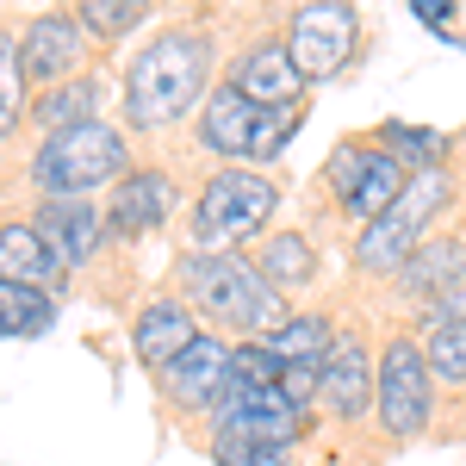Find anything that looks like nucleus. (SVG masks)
I'll return each mask as SVG.
<instances>
[{
	"label": "nucleus",
	"instance_id": "obj_1",
	"mask_svg": "<svg viewBox=\"0 0 466 466\" xmlns=\"http://www.w3.org/2000/svg\"><path fill=\"white\" fill-rule=\"evenodd\" d=\"M206 94H212V37L199 25L156 32L125 69V118L137 131L187 118V106H206Z\"/></svg>",
	"mask_w": 466,
	"mask_h": 466
},
{
	"label": "nucleus",
	"instance_id": "obj_2",
	"mask_svg": "<svg viewBox=\"0 0 466 466\" xmlns=\"http://www.w3.org/2000/svg\"><path fill=\"white\" fill-rule=\"evenodd\" d=\"M175 292L187 299V311H199L218 336H237V342L268 336V329L292 311L287 299L255 274V261L243 249H230V255L187 249L180 268H175Z\"/></svg>",
	"mask_w": 466,
	"mask_h": 466
},
{
	"label": "nucleus",
	"instance_id": "obj_3",
	"mask_svg": "<svg viewBox=\"0 0 466 466\" xmlns=\"http://www.w3.org/2000/svg\"><path fill=\"white\" fill-rule=\"evenodd\" d=\"M461 206V180H454V168H430V175H410V187L398 193L386 212L373 218V224H360L355 249H349V261H355L360 280H392L398 268L410 261V249L423 243V237H435L441 230V218Z\"/></svg>",
	"mask_w": 466,
	"mask_h": 466
},
{
	"label": "nucleus",
	"instance_id": "obj_4",
	"mask_svg": "<svg viewBox=\"0 0 466 466\" xmlns=\"http://www.w3.org/2000/svg\"><path fill=\"white\" fill-rule=\"evenodd\" d=\"M125 175H131V144L112 125H100V118L50 131L32 156L37 199H94V187H112Z\"/></svg>",
	"mask_w": 466,
	"mask_h": 466
},
{
	"label": "nucleus",
	"instance_id": "obj_5",
	"mask_svg": "<svg viewBox=\"0 0 466 466\" xmlns=\"http://www.w3.org/2000/svg\"><path fill=\"white\" fill-rule=\"evenodd\" d=\"M280 212V180L261 168H237L224 162L206 175L199 206H193V249L199 255H230L243 249L249 237L268 230V218Z\"/></svg>",
	"mask_w": 466,
	"mask_h": 466
},
{
	"label": "nucleus",
	"instance_id": "obj_6",
	"mask_svg": "<svg viewBox=\"0 0 466 466\" xmlns=\"http://www.w3.org/2000/svg\"><path fill=\"white\" fill-rule=\"evenodd\" d=\"M292 131H299V112H268V106H255V100H243L230 87V75L218 81L212 94H206V106H199V149H212L218 162H237V168L280 162Z\"/></svg>",
	"mask_w": 466,
	"mask_h": 466
},
{
	"label": "nucleus",
	"instance_id": "obj_7",
	"mask_svg": "<svg viewBox=\"0 0 466 466\" xmlns=\"http://www.w3.org/2000/svg\"><path fill=\"white\" fill-rule=\"evenodd\" d=\"M435 373L423 349H417V336L410 329H392L386 342H380V380H373V417H380V430L392 435L398 448H410V441H423L435 423Z\"/></svg>",
	"mask_w": 466,
	"mask_h": 466
},
{
	"label": "nucleus",
	"instance_id": "obj_8",
	"mask_svg": "<svg viewBox=\"0 0 466 466\" xmlns=\"http://www.w3.org/2000/svg\"><path fill=\"white\" fill-rule=\"evenodd\" d=\"M404 187H410V175L373 137H349V144L329 149V162H323V199L349 224H373Z\"/></svg>",
	"mask_w": 466,
	"mask_h": 466
},
{
	"label": "nucleus",
	"instance_id": "obj_9",
	"mask_svg": "<svg viewBox=\"0 0 466 466\" xmlns=\"http://www.w3.org/2000/svg\"><path fill=\"white\" fill-rule=\"evenodd\" d=\"M287 50L305 81H329L360 56V13L355 0H305L287 19Z\"/></svg>",
	"mask_w": 466,
	"mask_h": 466
},
{
	"label": "nucleus",
	"instance_id": "obj_10",
	"mask_svg": "<svg viewBox=\"0 0 466 466\" xmlns=\"http://www.w3.org/2000/svg\"><path fill=\"white\" fill-rule=\"evenodd\" d=\"M212 441H274L292 448L311 435V417L292 404L280 386H224V398L212 404Z\"/></svg>",
	"mask_w": 466,
	"mask_h": 466
},
{
	"label": "nucleus",
	"instance_id": "obj_11",
	"mask_svg": "<svg viewBox=\"0 0 466 466\" xmlns=\"http://www.w3.org/2000/svg\"><path fill=\"white\" fill-rule=\"evenodd\" d=\"M373 380H380V355H373L367 329L336 323V342L318 360V410L355 430L360 417H373Z\"/></svg>",
	"mask_w": 466,
	"mask_h": 466
},
{
	"label": "nucleus",
	"instance_id": "obj_12",
	"mask_svg": "<svg viewBox=\"0 0 466 466\" xmlns=\"http://www.w3.org/2000/svg\"><path fill=\"white\" fill-rule=\"evenodd\" d=\"M230 386V342L224 336H193L162 373H156V392L168 410H187V417H212V404Z\"/></svg>",
	"mask_w": 466,
	"mask_h": 466
},
{
	"label": "nucleus",
	"instance_id": "obj_13",
	"mask_svg": "<svg viewBox=\"0 0 466 466\" xmlns=\"http://www.w3.org/2000/svg\"><path fill=\"white\" fill-rule=\"evenodd\" d=\"M87 44H94V32L75 19V13H37L32 25L19 32V63H25V87H56V81H69V75H81V63H87Z\"/></svg>",
	"mask_w": 466,
	"mask_h": 466
},
{
	"label": "nucleus",
	"instance_id": "obj_14",
	"mask_svg": "<svg viewBox=\"0 0 466 466\" xmlns=\"http://www.w3.org/2000/svg\"><path fill=\"white\" fill-rule=\"evenodd\" d=\"M386 287H392V299L410 305V311H423L435 299L461 292L466 287V230H435V237H423V243L410 249V261L398 268Z\"/></svg>",
	"mask_w": 466,
	"mask_h": 466
},
{
	"label": "nucleus",
	"instance_id": "obj_15",
	"mask_svg": "<svg viewBox=\"0 0 466 466\" xmlns=\"http://www.w3.org/2000/svg\"><path fill=\"white\" fill-rule=\"evenodd\" d=\"M175 199L180 193H175V175H168V168H131L106 199V237L137 243L149 230H162L168 212H175Z\"/></svg>",
	"mask_w": 466,
	"mask_h": 466
},
{
	"label": "nucleus",
	"instance_id": "obj_16",
	"mask_svg": "<svg viewBox=\"0 0 466 466\" xmlns=\"http://www.w3.org/2000/svg\"><path fill=\"white\" fill-rule=\"evenodd\" d=\"M230 87L255 100V106L268 112H299V94H305V75L292 63L287 37H255L249 50H243V63L230 69Z\"/></svg>",
	"mask_w": 466,
	"mask_h": 466
},
{
	"label": "nucleus",
	"instance_id": "obj_17",
	"mask_svg": "<svg viewBox=\"0 0 466 466\" xmlns=\"http://www.w3.org/2000/svg\"><path fill=\"white\" fill-rule=\"evenodd\" d=\"M0 280L37 287L56 299V292L69 287V261L44 243V230H37L32 218H13V224H0Z\"/></svg>",
	"mask_w": 466,
	"mask_h": 466
},
{
	"label": "nucleus",
	"instance_id": "obj_18",
	"mask_svg": "<svg viewBox=\"0 0 466 466\" xmlns=\"http://www.w3.org/2000/svg\"><path fill=\"white\" fill-rule=\"evenodd\" d=\"M32 224L44 230V243L63 255L69 268H87L94 255L106 249V212L94 199H37Z\"/></svg>",
	"mask_w": 466,
	"mask_h": 466
},
{
	"label": "nucleus",
	"instance_id": "obj_19",
	"mask_svg": "<svg viewBox=\"0 0 466 466\" xmlns=\"http://www.w3.org/2000/svg\"><path fill=\"white\" fill-rule=\"evenodd\" d=\"M193 336H199V323L187 311V299L180 292H156L144 311H137V323H131V355L144 360L149 373H162Z\"/></svg>",
	"mask_w": 466,
	"mask_h": 466
},
{
	"label": "nucleus",
	"instance_id": "obj_20",
	"mask_svg": "<svg viewBox=\"0 0 466 466\" xmlns=\"http://www.w3.org/2000/svg\"><path fill=\"white\" fill-rule=\"evenodd\" d=\"M249 261H255V274L280 292V299H292V292H305L311 280H318V249H311V237H299V230H274V237H261Z\"/></svg>",
	"mask_w": 466,
	"mask_h": 466
},
{
	"label": "nucleus",
	"instance_id": "obj_21",
	"mask_svg": "<svg viewBox=\"0 0 466 466\" xmlns=\"http://www.w3.org/2000/svg\"><path fill=\"white\" fill-rule=\"evenodd\" d=\"M373 144L392 156L404 175H430V168H448V156H454V137H441L435 125H380V131H367Z\"/></svg>",
	"mask_w": 466,
	"mask_h": 466
},
{
	"label": "nucleus",
	"instance_id": "obj_22",
	"mask_svg": "<svg viewBox=\"0 0 466 466\" xmlns=\"http://www.w3.org/2000/svg\"><path fill=\"white\" fill-rule=\"evenodd\" d=\"M255 342H268V355H280L287 367L323 360V349L336 342V318H329V311H287V318L274 323L268 336H255Z\"/></svg>",
	"mask_w": 466,
	"mask_h": 466
},
{
	"label": "nucleus",
	"instance_id": "obj_23",
	"mask_svg": "<svg viewBox=\"0 0 466 466\" xmlns=\"http://www.w3.org/2000/svg\"><path fill=\"white\" fill-rule=\"evenodd\" d=\"M50 323H56V299L50 292L0 280V342H32Z\"/></svg>",
	"mask_w": 466,
	"mask_h": 466
},
{
	"label": "nucleus",
	"instance_id": "obj_24",
	"mask_svg": "<svg viewBox=\"0 0 466 466\" xmlns=\"http://www.w3.org/2000/svg\"><path fill=\"white\" fill-rule=\"evenodd\" d=\"M94 112H100V81H94V75H69V81H56V87L37 94V125H44V131L87 125Z\"/></svg>",
	"mask_w": 466,
	"mask_h": 466
},
{
	"label": "nucleus",
	"instance_id": "obj_25",
	"mask_svg": "<svg viewBox=\"0 0 466 466\" xmlns=\"http://www.w3.org/2000/svg\"><path fill=\"white\" fill-rule=\"evenodd\" d=\"M25 112V63H19V37L0 25V137H13Z\"/></svg>",
	"mask_w": 466,
	"mask_h": 466
},
{
	"label": "nucleus",
	"instance_id": "obj_26",
	"mask_svg": "<svg viewBox=\"0 0 466 466\" xmlns=\"http://www.w3.org/2000/svg\"><path fill=\"white\" fill-rule=\"evenodd\" d=\"M149 13V0H75V19L94 37H125L137 32V19Z\"/></svg>",
	"mask_w": 466,
	"mask_h": 466
},
{
	"label": "nucleus",
	"instance_id": "obj_27",
	"mask_svg": "<svg viewBox=\"0 0 466 466\" xmlns=\"http://www.w3.org/2000/svg\"><path fill=\"white\" fill-rule=\"evenodd\" d=\"M212 466H292V448L274 441H206Z\"/></svg>",
	"mask_w": 466,
	"mask_h": 466
},
{
	"label": "nucleus",
	"instance_id": "obj_28",
	"mask_svg": "<svg viewBox=\"0 0 466 466\" xmlns=\"http://www.w3.org/2000/svg\"><path fill=\"white\" fill-rule=\"evenodd\" d=\"M410 13H417L423 25H441V32L454 25V0H410Z\"/></svg>",
	"mask_w": 466,
	"mask_h": 466
}]
</instances>
